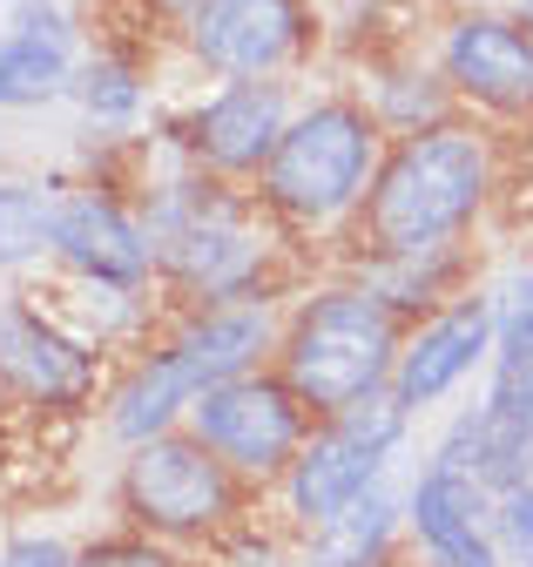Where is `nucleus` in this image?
Wrapping results in <instances>:
<instances>
[{"label":"nucleus","instance_id":"1","mask_svg":"<svg viewBox=\"0 0 533 567\" xmlns=\"http://www.w3.org/2000/svg\"><path fill=\"white\" fill-rule=\"evenodd\" d=\"M506 196V150L480 115H446L419 135H391L378 183L352 224V257H419L466 244Z\"/></svg>","mask_w":533,"mask_h":567},{"label":"nucleus","instance_id":"2","mask_svg":"<svg viewBox=\"0 0 533 567\" xmlns=\"http://www.w3.org/2000/svg\"><path fill=\"white\" fill-rule=\"evenodd\" d=\"M136 209L156 250V284L176 291L189 311L278 298L271 270H278L284 230L257 203V189H237V183L203 176L196 163H176V176H149Z\"/></svg>","mask_w":533,"mask_h":567},{"label":"nucleus","instance_id":"3","mask_svg":"<svg viewBox=\"0 0 533 567\" xmlns=\"http://www.w3.org/2000/svg\"><path fill=\"white\" fill-rule=\"evenodd\" d=\"M278 311L271 305H217V311H182V324L169 338H156L136 365H128L108 385V440L143 446L156 433H176L189 419V405L203 399L210 385L257 372L278 351Z\"/></svg>","mask_w":533,"mask_h":567},{"label":"nucleus","instance_id":"4","mask_svg":"<svg viewBox=\"0 0 533 567\" xmlns=\"http://www.w3.org/2000/svg\"><path fill=\"white\" fill-rule=\"evenodd\" d=\"M385 128L358 95H317L291 115L284 142L257 176V203L278 217L284 237L352 230L385 163Z\"/></svg>","mask_w":533,"mask_h":567},{"label":"nucleus","instance_id":"5","mask_svg":"<svg viewBox=\"0 0 533 567\" xmlns=\"http://www.w3.org/2000/svg\"><path fill=\"white\" fill-rule=\"evenodd\" d=\"M398 344H406V324H398L358 277H338V284L304 291L284 311L271 372L297 392V405L311 419H331V412H352V405L391 392Z\"/></svg>","mask_w":533,"mask_h":567},{"label":"nucleus","instance_id":"6","mask_svg":"<svg viewBox=\"0 0 533 567\" xmlns=\"http://www.w3.org/2000/svg\"><path fill=\"white\" fill-rule=\"evenodd\" d=\"M115 507L136 534H156V540H223L237 520H243V480L189 433H156L143 446L122 453V473H115Z\"/></svg>","mask_w":533,"mask_h":567},{"label":"nucleus","instance_id":"7","mask_svg":"<svg viewBox=\"0 0 533 567\" xmlns=\"http://www.w3.org/2000/svg\"><path fill=\"white\" fill-rule=\"evenodd\" d=\"M412 440V412L398 405L391 392L385 399H365L352 412H331L311 425V440L297 446L291 473L278 480L284 493V514L297 534L324 527V520H338L345 507H358L365 493H378L398 466V453H406Z\"/></svg>","mask_w":533,"mask_h":567},{"label":"nucleus","instance_id":"8","mask_svg":"<svg viewBox=\"0 0 533 567\" xmlns=\"http://www.w3.org/2000/svg\"><path fill=\"white\" fill-rule=\"evenodd\" d=\"M189 433L203 440L243 486H278L297 460V446L311 440V412L297 405V392L271 372V365H257V372H237L223 385H210L203 399L189 405Z\"/></svg>","mask_w":533,"mask_h":567},{"label":"nucleus","instance_id":"9","mask_svg":"<svg viewBox=\"0 0 533 567\" xmlns=\"http://www.w3.org/2000/svg\"><path fill=\"white\" fill-rule=\"evenodd\" d=\"M432 68L446 75L459 115L513 128L533 122V28L513 8H452Z\"/></svg>","mask_w":533,"mask_h":567},{"label":"nucleus","instance_id":"10","mask_svg":"<svg viewBox=\"0 0 533 567\" xmlns=\"http://www.w3.org/2000/svg\"><path fill=\"white\" fill-rule=\"evenodd\" d=\"M297 115V95L284 75H263V82H217L203 102H189L182 122H169L163 135L182 150V163H196L217 183H257L271 150L284 142Z\"/></svg>","mask_w":533,"mask_h":567},{"label":"nucleus","instance_id":"11","mask_svg":"<svg viewBox=\"0 0 533 567\" xmlns=\"http://www.w3.org/2000/svg\"><path fill=\"white\" fill-rule=\"evenodd\" d=\"M189 61L217 82H263L297 68L317 41L311 0H203L182 21Z\"/></svg>","mask_w":533,"mask_h":567},{"label":"nucleus","instance_id":"12","mask_svg":"<svg viewBox=\"0 0 533 567\" xmlns=\"http://www.w3.org/2000/svg\"><path fill=\"white\" fill-rule=\"evenodd\" d=\"M493 331H500V305L487 284L459 291L452 305H439L432 318L406 324V344H398V372H391V399L412 419L446 405L452 392L473 385V372H487L493 359Z\"/></svg>","mask_w":533,"mask_h":567},{"label":"nucleus","instance_id":"13","mask_svg":"<svg viewBox=\"0 0 533 567\" xmlns=\"http://www.w3.org/2000/svg\"><path fill=\"white\" fill-rule=\"evenodd\" d=\"M54 264L75 284H108V291H149L156 250L143 230V209L108 183H75L54 203Z\"/></svg>","mask_w":533,"mask_h":567},{"label":"nucleus","instance_id":"14","mask_svg":"<svg viewBox=\"0 0 533 567\" xmlns=\"http://www.w3.org/2000/svg\"><path fill=\"white\" fill-rule=\"evenodd\" d=\"M0 379L41 412H75L102 385V344H88L69 318L41 305L0 311Z\"/></svg>","mask_w":533,"mask_h":567},{"label":"nucleus","instance_id":"15","mask_svg":"<svg viewBox=\"0 0 533 567\" xmlns=\"http://www.w3.org/2000/svg\"><path fill=\"white\" fill-rule=\"evenodd\" d=\"M406 540L426 567H506L493 540V493L432 453L406 486Z\"/></svg>","mask_w":533,"mask_h":567},{"label":"nucleus","instance_id":"16","mask_svg":"<svg viewBox=\"0 0 533 567\" xmlns=\"http://www.w3.org/2000/svg\"><path fill=\"white\" fill-rule=\"evenodd\" d=\"M345 277H358L398 324H419L459 291H473L480 264H473V244H452V250H419V257H352Z\"/></svg>","mask_w":533,"mask_h":567},{"label":"nucleus","instance_id":"17","mask_svg":"<svg viewBox=\"0 0 533 567\" xmlns=\"http://www.w3.org/2000/svg\"><path fill=\"white\" fill-rule=\"evenodd\" d=\"M500 305V331H493V359H487V392L480 405L506 425L533 433V257L513 264L506 277L487 284Z\"/></svg>","mask_w":533,"mask_h":567},{"label":"nucleus","instance_id":"18","mask_svg":"<svg viewBox=\"0 0 533 567\" xmlns=\"http://www.w3.org/2000/svg\"><path fill=\"white\" fill-rule=\"evenodd\" d=\"M398 540H406V493H391V480H385L338 520L311 527L297 547V567H391Z\"/></svg>","mask_w":533,"mask_h":567},{"label":"nucleus","instance_id":"19","mask_svg":"<svg viewBox=\"0 0 533 567\" xmlns=\"http://www.w3.org/2000/svg\"><path fill=\"white\" fill-rule=\"evenodd\" d=\"M358 102L378 115V128H385V135H419V128H432V122L459 115V102H452L446 75H439L432 61H412V54H406V61H378Z\"/></svg>","mask_w":533,"mask_h":567},{"label":"nucleus","instance_id":"20","mask_svg":"<svg viewBox=\"0 0 533 567\" xmlns=\"http://www.w3.org/2000/svg\"><path fill=\"white\" fill-rule=\"evenodd\" d=\"M75 89V48L0 28V109H41Z\"/></svg>","mask_w":533,"mask_h":567},{"label":"nucleus","instance_id":"21","mask_svg":"<svg viewBox=\"0 0 533 567\" xmlns=\"http://www.w3.org/2000/svg\"><path fill=\"white\" fill-rule=\"evenodd\" d=\"M69 95H75L82 115L102 122V128H128V122H143V109H149V82H143V68L128 61L122 48H95V54H82Z\"/></svg>","mask_w":533,"mask_h":567},{"label":"nucleus","instance_id":"22","mask_svg":"<svg viewBox=\"0 0 533 567\" xmlns=\"http://www.w3.org/2000/svg\"><path fill=\"white\" fill-rule=\"evenodd\" d=\"M61 183H0V270H28L54 257Z\"/></svg>","mask_w":533,"mask_h":567},{"label":"nucleus","instance_id":"23","mask_svg":"<svg viewBox=\"0 0 533 567\" xmlns=\"http://www.w3.org/2000/svg\"><path fill=\"white\" fill-rule=\"evenodd\" d=\"M75 567H182V560H176V547H169V540L122 527V534H102V540L75 547Z\"/></svg>","mask_w":533,"mask_h":567},{"label":"nucleus","instance_id":"24","mask_svg":"<svg viewBox=\"0 0 533 567\" xmlns=\"http://www.w3.org/2000/svg\"><path fill=\"white\" fill-rule=\"evenodd\" d=\"M493 540H500L506 567H526L533 560V480L493 493Z\"/></svg>","mask_w":533,"mask_h":567},{"label":"nucleus","instance_id":"25","mask_svg":"<svg viewBox=\"0 0 533 567\" xmlns=\"http://www.w3.org/2000/svg\"><path fill=\"white\" fill-rule=\"evenodd\" d=\"M223 567H297V554H291L271 527L237 520V527L223 534Z\"/></svg>","mask_w":533,"mask_h":567},{"label":"nucleus","instance_id":"26","mask_svg":"<svg viewBox=\"0 0 533 567\" xmlns=\"http://www.w3.org/2000/svg\"><path fill=\"white\" fill-rule=\"evenodd\" d=\"M0 567H75V547L54 540V534H14L8 554H0Z\"/></svg>","mask_w":533,"mask_h":567},{"label":"nucleus","instance_id":"27","mask_svg":"<svg viewBox=\"0 0 533 567\" xmlns=\"http://www.w3.org/2000/svg\"><path fill=\"white\" fill-rule=\"evenodd\" d=\"M149 8H156V14H182V21H189L196 8H203V0H149Z\"/></svg>","mask_w":533,"mask_h":567},{"label":"nucleus","instance_id":"28","mask_svg":"<svg viewBox=\"0 0 533 567\" xmlns=\"http://www.w3.org/2000/svg\"><path fill=\"white\" fill-rule=\"evenodd\" d=\"M520 203H526V209H533V150H526V156H520Z\"/></svg>","mask_w":533,"mask_h":567},{"label":"nucleus","instance_id":"29","mask_svg":"<svg viewBox=\"0 0 533 567\" xmlns=\"http://www.w3.org/2000/svg\"><path fill=\"white\" fill-rule=\"evenodd\" d=\"M513 14H520V21H526V28H533V0H513Z\"/></svg>","mask_w":533,"mask_h":567},{"label":"nucleus","instance_id":"30","mask_svg":"<svg viewBox=\"0 0 533 567\" xmlns=\"http://www.w3.org/2000/svg\"><path fill=\"white\" fill-rule=\"evenodd\" d=\"M0 554H8V540H0Z\"/></svg>","mask_w":533,"mask_h":567},{"label":"nucleus","instance_id":"31","mask_svg":"<svg viewBox=\"0 0 533 567\" xmlns=\"http://www.w3.org/2000/svg\"><path fill=\"white\" fill-rule=\"evenodd\" d=\"M526 567H533V560H526Z\"/></svg>","mask_w":533,"mask_h":567}]
</instances>
